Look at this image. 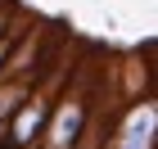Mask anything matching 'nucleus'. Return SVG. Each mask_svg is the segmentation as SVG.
Segmentation results:
<instances>
[{
    "mask_svg": "<svg viewBox=\"0 0 158 149\" xmlns=\"http://www.w3.org/2000/svg\"><path fill=\"white\" fill-rule=\"evenodd\" d=\"M86 122H90V77L86 72H63L54 113H50V122H45V136L32 149H81Z\"/></svg>",
    "mask_w": 158,
    "mask_h": 149,
    "instance_id": "nucleus-1",
    "label": "nucleus"
},
{
    "mask_svg": "<svg viewBox=\"0 0 158 149\" xmlns=\"http://www.w3.org/2000/svg\"><path fill=\"white\" fill-rule=\"evenodd\" d=\"M59 86H63V77H54V72H45L36 86H32V95H27L23 104H18V113L9 118V136H5L0 149H32L45 136V122H50V113H54Z\"/></svg>",
    "mask_w": 158,
    "mask_h": 149,
    "instance_id": "nucleus-2",
    "label": "nucleus"
},
{
    "mask_svg": "<svg viewBox=\"0 0 158 149\" xmlns=\"http://www.w3.org/2000/svg\"><path fill=\"white\" fill-rule=\"evenodd\" d=\"M113 149H158V95L135 99L122 113L118 131H113Z\"/></svg>",
    "mask_w": 158,
    "mask_h": 149,
    "instance_id": "nucleus-3",
    "label": "nucleus"
},
{
    "mask_svg": "<svg viewBox=\"0 0 158 149\" xmlns=\"http://www.w3.org/2000/svg\"><path fill=\"white\" fill-rule=\"evenodd\" d=\"M18 54H23V36H18V32H14L9 41H0V77L9 72V63L18 59Z\"/></svg>",
    "mask_w": 158,
    "mask_h": 149,
    "instance_id": "nucleus-4",
    "label": "nucleus"
}]
</instances>
